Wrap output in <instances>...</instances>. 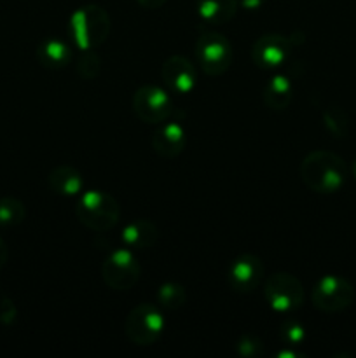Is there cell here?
Masks as SVG:
<instances>
[{
  "label": "cell",
  "mask_w": 356,
  "mask_h": 358,
  "mask_svg": "<svg viewBox=\"0 0 356 358\" xmlns=\"http://www.w3.org/2000/svg\"><path fill=\"white\" fill-rule=\"evenodd\" d=\"M302 182L318 194H334L348 180V166L341 156L330 150H313L300 164Z\"/></svg>",
  "instance_id": "1"
},
{
  "label": "cell",
  "mask_w": 356,
  "mask_h": 358,
  "mask_svg": "<svg viewBox=\"0 0 356 358\" xmlns=\"http://www.w3.org/2000/svg\"><path fill=\"white\" fill-rule=\"evenodd\" d=\"M75 215L82 226L94 233H105L117 226L121 219V206L117 199L100 189L80 192L75 205Z\"/></svg>",
  "instance_id": "2"
},
{
  "label": "cell",
  "mask_w": 356,
  "mask_h": 358,
  "mask_svg": "<svg viewBox=\"0 0 356 358\" xmlns=\"http://www.w3.org/2000/svg\"><path fill=\"white\" fill-rule=\"evenodd\" d=\"M70 31L80 51L98 49L110 35V16L103 7L96 3H87L72 14Z\"/></svg>",
  "instance_id": "3"
},
{
  "label": "cell",
  "mask_w": 356,
  "mask_h": 358,
  "mask_svg": "<svg viewBox=\"0 0 356 358\" xmlns=\"http://www.w3.org/2000/svg\"><path fill=\"white\" fill-rule=\"evenodd\" d=\"M166 320L163 311L150 303H140L133 308L124 320V334L133 345L150 346L163 336Z\"/></svg>",
  "instance_id": "4"
},
{
  "label": "cell",
  "mask_w": 356,
  "mask_h": 358,
  "mask_svg": "<svg viewBox=\"0 0 356 358\" xmlns=\"http://www.w3.org/2000/svg\"><path fill=\"white\" fill-rule=\"evenodd\" d=\"M234 59L232 44L218 31H205L195 42V62L209 77L223 76Z\"/></svg>",
  "instance_id": "5"
},
{
  "label": "cell",
  "mask_w": 356,
  "mask_h": 358,
  "mask_svg": "<svg viewBox=\"0 0 356 358\" xmlns=\"http://www.w3.org/2000/svg\"><path fill=\"white\" fill-rule=\"evenodd\" d=\"M264 296L274 313L288 315L302 306L306 294L297 276L290 273H274L265 280Z\"/></svg>",
  "instance_id": "6"
},
{
  "label": "cell",
  "mask_w": 356,
  "mask_h": 358,
  "mask_svg": "<svg viewBox=\"0 0 356 358\" xmlns=\"http://www.w3.org/2000/svg\"><path fill=\"white\" fill-rule=\"evenodd\" d=\"M142 275V266L131 248H117L107 255L101 264L105 285L114 290H129Z\"/></svg>",
  "instance_id": "7"
},
{
  "label": "cell",
  "mask_w": 356,
  "mask_h": 358,
  "mask_svg": "<svg viewBox=\"0 0 356 358\" xmlns=\"http://www.w3.org/2000/svg\"><path fill=\"white\" fill-rule=\"evenodd\" d=\"M311 299L314 308L323 313H341L355 301V289L342 276L325 275L314 283Z\"/></svg>",
  "instance_id": "8"
},
{
  "label": "cell",
  "mask_w": 356,
  "mask_h": 358,
  "mask_svg": "<svg viewBox=\"0 0 356 358\" xmlns=\"http://www.w3.org/2000/svg\"><path fill=\"white\" fill-rule=\"evenodd\" d=\"M133 110L136 117L149 124H161L173 114V100L164 87L145 84L133 94Z\"/></svg>",
  "instance_id": "9"
},
{
  "label": "cell",
  "mask_w": 356,
  "mask_h": 358,
  "mask_svg": "<svg viewBox=\"0 0 356 358\" xmlns=\"http://www.w3.org/2000/svg\"><path fill=\"white\" fill-rule=\"evenodd\" d=\"M292 55V41L281 34L260 35L251 45V62L264 70H276L285 65Z\"/></svg>",
  "instance_id": "10"
},
{
  "label": "cell",
  "mask_w": 356,
  "mask_h": 358,
  "mask_svg": "<svg viewBox=\"0 0 356 358\" xmlns=\"http://www.w3.org/2000/svg\"><path fill=\"white\" fill-rule=\"evenodd\" d=\"M227 280L236 292H253L264 280V262L253 254L239 255L230 262Z\"/></svg>",
  "instance_id": "11"
},
{
  "label": "cell",
  "mask_w": 356,
  "mask_h": 358,
  "mask_svg": "<svg viewBox=\"0 0 356 358\" xmlns=\"http://www.w3.org/2000/svg\"><path fill=\"white\" fill-rule=\"evenodd\" d=\"M161 77L170 91L178 94H188L198 83V72L194 63L181 55H173L164 59L161 66Z\"/></svg>",
  "instance_id": "12"
},
{
  "label": "cell",
  "mask_w": 356,
  "mask_h": 358,
  "mask_svg": "<svg viewBox=\"0 0 356 358\" xmlns=\"http://www.w3.org/2000/svg\"><path fill=\"white\" fill-rule=\"evenodd\" d=\"M152 149L163 159H173L180 156L187 143V133L181 122L164 121V124L152 135Z\"/></svg>",
  "instance_id": "13"
},
{
  "label": "cell",
  "mask_w": 356,
  "mask_h": 358,
  "mask_svg": "<svg viewBox=\"0 0 356 358\" xmlns=\"http://www.w3.org/2000/svg\"><path fill=\"white\" fill-rule=\"evenodd\" d=\"M159 240V229L149 219H135L126 224L121 233V241L131 250H147L152 248Z\"/></svg>",
  "instance_id": "14"
},
{
  "label": "cell",
  "mask_w": 356,
  "mask_h": 358,
  "mask_svg": "<svg viewBox=\"0 0 356 358\" xmlns=\"http://www.w3.org/2000/svg\"><path fill=\"white\" fill-rule=\"evenodd\" d=\"M47 182L54 194L65 196V198L80 196V192L84 191L82 175L70 164H58L56 168H52Z\"/></svg>",
  "instance_id": "15"
},
{
  "label": "cell",
  "mask_w": 356,
  "mask_h": 358,
  "mask_svg": "<svg viewBox=\"0 0 356 358\" xmlns=\"http://www.w3.org/2000/svg\"><path fill=\"white\" fill-rule=\"evenodd\" d=\"M35 56L44 69L61 70L72 59V48L61 38L51 37L38 44Z\"/></svg>",
  "instance_id": "16"
},
{
  "label": "cell",
  "mask_w": 356,
  "mask_h": 358,
  "mask_svg": "<svg viewBox=\"0 0 356 358\" xmlns=\"http://www.w3.org/2000/svg\"><path fill=\"white\" fill-rule=\"evenodd\" d=\"M293 98V84L283 73L269 77L262 91V100L271 110H285Z\"/></svg>",
  "instance_id": "17"
},
{
  "label": "cell",
  "mask_w": 356,
  "mask_h": 358,
  "mask_svg": "<svg viewBox=\"0 0 356 358\" xmlns=\"http://www.w3.org/2000/svg\"><path fill=\"white\" fill-rule=\"evenodd\" d=\"M237 0H199L198 16L206 24H225L236 16Z\"/></svg>",
  "instance_id": "18"
},
{
  "label": "cell",
  "mask_w": 356,
  "mask_h": 358,
  "mask_svg": "<svg viewBox=\"0 0 356 358\" xmlns=\"http://www.w3.org/2000/svg\"><path fill=\"white\" fill-rule=\"evenodd\" d=\"M157 303L166 310H180L187 303V292L180 283L166 282L157 289Z\"/></svg>",
  "instance_id": "19"
},
{
  "label": "cell",
  "mask_w": 356,
  "mask_h": 358,
  "mask_svg": "<svg viewBox=\"0 0 356 358\" xmlns=\"http://www.w3.org/2000/svg\"><path fill=\"white\" fill-rule=\"evenodd\" d=\"M27 217V208L16 198H0V227L20 226Z\"/></svg>",
  "instance_id": "20"
},
{
  "label": "cell",
  "mask_w": 356,
  "mask_h": 358,
  "mask_svg": "<svg viewBox=\"0 0 356 358\" xmlns=\"http://www.w3.org/2000/svg\"><path fill=\"white\" fill-rule=\"evenodd\" d=\"M327 131L335 138H344L349 133V117L341 107H328L321 115Z\"/></svg>",
  "instance_id": "21"
},
{
  "label": "cell",
  "mask_w": 356,
  "mask_h": 358,
  "mask_svg": "<svg viewBox=\"0 0 356 358\" xmlns=\"http://www.w3.org/2000/svg\"><path fill=\"white\" fill-rule=\"evenodd\" d=\"M101 70V59L96 49H84L77 63V73L84 79H96Z\"/></svg>",
  "instance_id": "22"
},
{
  "label": "cell",
  "mask_w": 356,
  "mask_h": 358,
  "mask_svg": "<svg viewBox=\"0 0 356 358\" xmlns=\"http://www.w3.org/2000/svg\"><path fill=\"white\" fill-rule=\"evenodd\" d=\"M279 336L286 346H300L306 339V329L295 320H285L279 327Z\"/></svg>",
  "instance_id": "23"
},
{
  "label": "cell",
  "mask_w": 356,
  "mask_h": 358,
  "mask_svg": "<svg viewBox=\"0 0 356 358\" xmlns=\"http://www.w3.org/2000/svg\"><path fill=\"white\" fill-rule=\"evenodd\" d=\"M264 346L260 341L253 338V336H244L239 343H237V352L243 357H257L260 355Z\"/></svg>",
  "instance_id": "24"
},
{
  "label": "cell",
  "mask_w": 356,
  "mask_h": 358,
  "mask_svg": "<svg viewBox=\"0 0 356 358\" xmlns=\"http://www.w3.org/2000/svg\"><path fill=\"white\" fill-rule=\"evenodd\" d=\"M237 3L246 10H258L264 6L265 0H237Z\"/></svg>",
  "instance_id": "25"
},
{
  "label": "cell",
  "mask_w": 356,
  "mask_h": 358,
  "mask_svg": "<svg viewBox=\"0 0 356 358\" xmlns=\"http://www.w3.org/2000/svg\"><path fill=\"white\" fill-rule=\"evenodd\" d=\"M136 2H138V6H142L143 9L154 10V9H159V7H163L168 0H136Z\"/></svg>",
  "instance_id": "26"
},
{
  "label": "cell",
  "mask_w": 356,
  "mask_h": 358,
  "mask_svg": "<svg viewBox=\"0 0 356 358\" xmlns=\"http://www.w3.org/2000/svg\"><path fill=\"white\" fill-rule=\"evenodd\" d=\"M7 259H9V248H7V243L3 241V238L0 236V269L7 264Z\"/></svg>",
  "instance_id": "27"
},
{
  "label": "cell",
  "mask_w": 356,
  "mask_h": 358,
  "mask_svg": "<svg viewBox=\"0 0 356 358\" xmlns=\"http://www.w3.org/2000/svg\"><path fill=\"white\" fill-rule=\"evenodd\" d=\"M351 171H353V177L356 178V157L353 159V164H351Z\"/></svg>",
  "instance_id": "28"
}]
</instances>
